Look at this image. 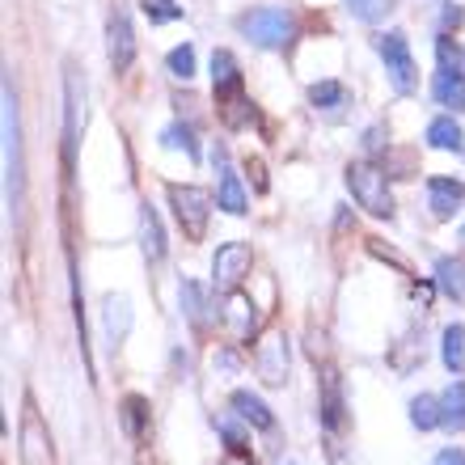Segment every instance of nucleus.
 <instances>
[{
	"label": "nucleus",
	"mask_w": 465,
	"mask_h": 465,
	"mask_svg": "<svg viewBox=\"0 0 465 465\" xmlns=\"http://www.w3.org/2000/svg\"><path fill=\"white\" fill-rule=\"evenodd\" d=\"M0 140H5V203L17 216L25 199V165H22V111H17L13 76L0 81Z\"/></svg>",
	"instance_id": "nucleus-1"
},
{
	"label": "nucleus",
	"mask_w": 465,
	"mask_h": 465,
	"mask_svg": "<svg viewBox=\"0 0 465 465\" xmlns=\"http://www.w3.org/2000/svg\"><path fill=\"white\" fill-rule=\"evenodd\" d=\"M347 186H351L355 203H360L368 216H377V221H390L393 216V195H390V183H385V170H381V165H372V161L347 165Z\"/></svg>",
	"instance_id": "nucleus-2"
},
{
	"label": "nucleus",
	"mask_w": 465,
	"mask_h": 465,
	"mask_svg": "<svg viewBox=\"0 0 465 465\" xmlns=\"http://www.w3.org/2000/svg\"><path fill=\"white\" fill-rule=\"evenodd\" d=\"M237 30L262 51H283L296 38V22L288 9H250L237 17Z\"/></svg>",
	"instance_id": "nucleus-3"
},
{
	"label": "nucleus",
	"mask_w": 465,
	"mask_h": 465,
	"mask_svg": "<svg viewBox=\"0 0 465 465\" xmlns=\"http://www.w3.org/2000/svg\"><path fill=\"white\" fill-rule=\"evenodd\" d=\"M212 89H216V102H224V119L242 127L250 102L242 94V68L232 60V51H212Z\"/></svg>",
	"instance_id": "nucleus-4"
},
{
	"label": "nucleus",
	"mask_w": 465,
	"mask_h": 465,
	"mask_svg": "<svg viewBox=\"0 0 465 465\" xmlns=\"http://www.w3.org/2000/svg\"><path fill=\"white\" fill-rule=\"evenodd\" d=\"M81 127H85V76L76 64H68L64 68V170H73Z\"/></svg>",
	"instance_id": "nucleus-5"
},
{
	"label": "nucleus",
	"mask_w": 465,
	"mask_h": 465,
	"mask_svg": "<svg viewBox=\"0 0 465 465\" xmlns=\"http://www.w3.org/2000/svg\"><path fill=\"white\" fill-rule=\"evenodd\" d=\"M17 453L22 465H55V444H51V428L38 415L35 398L22 402V428H17Z\"/></svg>",
	"instance_id": "nucleus-6"
},
{
	"label": "nucleus",
	"mask_w": 465,
	"mask_h": 465,
	"mask_svg": "<svg viewBox=\"0 0 465 465\" xmlns=\"http://www.w3.org/2000/svg\"><path fill=\"white\" fill-rule=\"evenodd\" d=\"M165 195H170V208H173V216H178V224H183L186 237H191V242H203L208 216H212V195L208 191H203V186H178L173 183Z\"/></svg>",
	"instance_id": "nucleus-7"
},
{
	"label": "nucleus",
	"mask_w": 465,
	"mask_h": 465,
	"mask_svg": "<svg viewBox=\"0 0 465 465\" xmlns=\"http://www.w3.org/2000/svg\"><path fill=\"white\" fill-rule=\"evenodd\" d=\"M372 47H377V55L385 60V73H390L393 89H398V94H415V60H411V43H406L402 30L377 35Z\"/></svg>",
	"instance_id": "nucleus-8"
},
{
	"label": "nucleus",
	"mask_w": 465,
	"mask_h": 465,
	"mask_svg": "<svg viewBox=\"0 0 465 465\" xmlns=\"http://www.w3.org/2000/svg\"><path fill=\"white\" fill-rule=\"evenodd\" d=\"M250 262H254L250 245L224 242L221 250H216V258H212V280H216V288H221V292H237V283L250 275Z\"/></svg>",
	"instance_id": "nucleus-9"
},
{
	"label": "nucleus",
	"mask_w": 465,
	"mask_h": 465,
	"mask_svg": "<svg viewBox=\"0 0 465 465\" xmlns=\"http://www.w3.org/2000/svg\"><path fill=\"white\" fill-rule=\"evenodd\" d=\"M106 55H111L114 73H127L135 64V30L127 9H111V22H106Z\"/></svg>",
	"instance_id": "nucleus-10"
},
{
	"label": "nucleus",
	"mask_w": 465,
	"mask_h": 465,
	"mask_svg": "<svg viewBox=\"0 0 465 465\" xmlns=\"http://www.w3.org/2000/svg\"><path fill=\"white\" fill-rule=\"evenodd\" d=\"M288 364H292V351H288L283 334H271L254 355V368H258V377H262V385H283L288 381Z\"/></svg>",
	"instance_id": "nucleus-11"
},
{
	"label": "nucleus",
	"mask_w": 465,
	"mask_h": 465,
	"mask_svg": "<svg viewBox=\"0 0 465 465\" xmlns=\"http://www.w3.org/2000/svg\"><path fill=\"white\" fill-rule=\"evenodd\" d=\"M102 331L111 339V347H119L132 334V301L123 292H106L102 296Z\"/></svg>",
	"instance_id": "nucleus-12"
},
{
	"label": "nucleus",
	"mask_w": 465,
	"mask_h": 465,
	"mask_svg": "<svg viewBox=\"0 0 465 465\" xmlns=\"http://www.w3.org/2000/svg\"><path fill=\"white\" fill-rule=\"evenodd\" d=\"M343 385H339V372L334 368H326L322 372V428H326V436H334V431L343 428Z\"/></svg>",
	"instance_id": "nucleus-13"
},
{
	"label": "nucleus",
	"mask_w": 465,
	"mask_h": 465,
	"mask_svg": "<svg viewBox=\"0 0 465 465\" xmlns=\"http://www.w3.org/2000/svg\"><path fill=\"white\" fill-rule=\"evenodd\" d=\"M461 199H465V183H457V178H431L428 183V203L436 221H449L461 208Z\"/></svg>",
	"instance_id": "nucleus-14"
},
{
	"label": "nucleus",
	"mask_w": 465,
	"mask_h": 465,
	"mask_svg": "<svg viewBox=\"0 0 465 465\" xmlns=\"http://www.w3.org/2000/svg\"><path fill=\"white\" fill-rule=\"evenodd\" d=\"M178 305H183V313H186V322L195 326V331H208L212 326V305H208V296H203V288H199L195 280H183L178 283Z\"/></svg>",
	"instance_id": "nucleus-15"
},
{
	"label": "nucleus",
	"mask_w": 465,
	"mask_h": 465,
	"mask_svg": "<svg viewBox=\"0 0 465 465\" xmlns=\"http://www.w3.org/2000/svg\"><path fill=\"white\" fill-rule=\"evenodd\" d=\"M436 288H440L449 301L465 305V258H457V254L436 258Z\"/></svg>",
	"instance_id": "nucleus-16"
},
{
	"label": "nucleus",
	"mask_w": 465,
	"mask_h": 465,
	"mask_svg": "<svg viewBox=\"0 0 465 465\" xmlns=\"http://www.w3.org/2000/svg\"><path fill=\"white\" fill-rule=\"evenodd\" d=\"M229 406L237 411V419H245V423H250V428H258V431H271V428H275V415L267 411V402H262L258 393H250V390H232Z\"/></svg>",
	"instance_id": "nucleus-17"
},
{
	"label": "nucleus",
	"mask_w": 465,
	"mask_h": 465,
	"mask_svg": "<svg viewBox=\"0 0 465 465\" xmlns=\"http://www.w3.org/2000/svg\"><path fill=\"white\" fill-rule=\"evenodd\" d=\"M216 157H221V191H216V208H224L229 216H245L250 199H245V191H242V178L224 165V153H216Z\"/></svg>",
	"instance_id": "nucleus-18"
},
{
	"label": "nucleus",
	"mask_w": 465,
	"mask_h": 465,
	"mask_svg": "<svg viewBox=\"0 0 465 465\" xmlns=\"http://www.w3.org/2000/svg\"><path fill=\"white\" fill-rule=\"evenodd\" d=\"M140 250H144L148 262H161V258H165V232H161V221H157V212H153V203L140 208Z\"/></svg>",
	"instance_id": "nucleus-19"
},
{
	"label": "nucleus",
	"mask_w": 465,
	"mask_h": 465,
	"mask_svg": "<svg viewBox=\"0 0 465 465\" xmlns=\"http://www.w3.org/2000/svg\"><path fill=\"white\" fill-rule=\"evenodd\" d=\"M428 144L440 148V153H465V132L453 123V114H440L428 127Z\"/></svg>",
	"instance_id": "nucleus-20"
},
{
	"label": "nucleus",
	"mask_w": 465,
	"mask_h": 465,
	"mask_svg": "<svg viewBox=\"0 0 465 465\" xmlns=\"http://www.w3.org/2000/svg\"><path fill=\"white\" fill-rule=\"evenodd\" d=\"M431 94H436V102L440 106H449V111H465V76L461 73H436L431 76Z\"/></svg>",
	"instance_id": "nucleus-21"
},
{
	"label": "nucleus",
	"mask_w": 465,
	"mask_h": 465,
	"mask_svg": "<svg viewBox=\"0 0 465 465\" xmlns=\"http://www.w3.org/2000/svg\"><path fill=\"white\" fill-rule=\"evenodd\" d=\"M440 428L465 431V381H453V385L440 393Z\"/></svg>",
	"instance_id": "nucleus-22"
},
{
	"label": "nucleus",
	"mask_w": 465,
	"mask_h": 465,
	"mask_svg": "<svg viewBox=\"0 0 465 465\" xmlns=\"http://www.w3.org/2000/svg\"><path fill=\"white\" fill-rule=\"evenodd\" d=\"M440 355H444V368H449L453 377H461V372H465V326H461V322L444 326V334H440Z\"/></svg>",
	"instance_id": "nucleus-23"
},
{
	"label": "nucleus",
	"mask_w": 465,
	"mask_h": 465,
	"mask_svg": "<svg viewBox=\"0 0 465 465\" xmlns=\"http://www.w3.org/2000/svg\"><path fill=\"white\" fill-rule=\"evenodd\" d=\"M119 419H123V431H127L132 440H144L148 436V402L140 393H127V398H123Z\"/></svg>",
	"instance_id": "nucleus-24"
},
{
	"label": "nucleus",
	"mask_w": 465,
	"mask_h": 465,
	"mask_svg": "<svg viewBox=\"0 0 465 465\" xmlns=\"http://www.w3.org/2000/svg\"><path fill=\"white\" fill-rule=\"evenodd\" d=\"M224 318L232 322V334H237V339H250V334H254V326H258L254 305H250V301H245L242 292H232V296H229V313H224Z\"/></svg>",
	"instance_id": "nucleus-25"
},
{
	"label": "nucleus",
	"mask_w": 465,
	"mask_h": 465,
	"mask_svg": "<svg viewBox=\"0 0 465 465\" xmlns=\"http://www.w3.org/2000/svg\"><path fill=\"white\" fill-rule=\"evenodd\" d=\"M411 423H415L419 431L440 428V398H431V393H419L415 402H411Z\"/></svg>",
	"instance_id": "nucleus-26"
},
{
	"label": "nucleus",
	"mask_w": 465,
	"mask_h": 465,
	"mask_svg": "<svg viewBox=\"0 0 465 465\" xmlns=\"http://www.w3.org/2000/svg\"><path fill=\"white\" fill-rule=\"evenodd\" d=\"M309 102L318 106V111H339L347 102V89L339 81H318V85L309 89Z\"/></svg>",
	"instance_id": "nucleus-27"
},
{
	"label": "nucleus",
	"mask_w": 465,
	"mask_h": 465,
	"mask_svg": "<svg viewBox=\"0 0 465 465\" xmlns=\"http://www.w3.org/2000/svg\"><path fill=\"white\" fill-rule=\"evenodd\" d=\"M161 144H165V148H183V153H186V157H191V161L199 157L195 132H191L186 123H173V127H165V132H161Z\"/></svg>",
	"instance_id": "nucleus-28"
},
{
	"label": "nucleus",
	"mask_w": 465,
	"mask_h": 465,
	"mask_svg": "<svg viewBox=\"0 0 465 465\" xmlns=\"http://www.w3.org/2000/svg\"><path fill=\"white\" fill-rule=\"evenodd\" d=\"M347 9H351L355 22H364V25H377L385 13L393 9V0H347Z\"/></svg>",
	"instance_id": "nucleus-29"
},
{
	"label": "nucleus",
	"mask_w": 465,
	"mask_h": 465,
	"mask_svg": "<svg viewBox=\"0 0 465 465\" xmlns=\"http://www.w3.org/2000/svg\"><path fill=\"white\" fill-rule=\"evenodd\" d=\"M436 60L444 73H461L465 76V47H457L453 38H436Z\"/></svg>",
	"instance_id": "nucleus-30"
},
{
	"label": "nucleus",
	"mask_w": 465,
	"mask_h": 465,
	"mask_svg": "<svg viewBox=\"0 0 465 465\" xmlns=\"http://www.w3.org/2000/svg\"><path fill=\"white\" fill-rule=\"evenodd\" d=\"M140 9L148 13V22H157V25L183 17V5H178V0H140Z\"/></svg>",
	"instance_id": "nucleus-31"
},
{
	"label": "nucleus",
	"mask_w": 465,
	"mask_h": 465,
	"mask_svg": "<svg viewBox=\"0 0 465 465\" xmlns=\"http://www.w3.org/2000/svg\"><path fill=\"white\" fill-rule=\"evenodd\" d=\"M165 68H170V76H178V81H191V76H195V47H173Z\"/></svg>",
	"instance_id": "nucleus-32"
},
{
	"label": "nucleus",
	"mask_w": 465,
	"mask_h": 465,
	"mask_svg": "<svg viewBox=\"0 0 465 465\" xmlns=\"http://www.w3.org/2000/svg\"><path fill=\"white\" fill-rule=\"evenodd\" d=\"M216 431H221L224 440H229V453H245V431L237 428V423H229V419H216Z\"/></svg>",
	"instance_id": "nucleus-33"
},
{
	"label": "nucleus",
	"mask_w": 465,
	"mask_h": 465,
	"mask_svg": "<svg viewBox=\"0 0 465 465\" xmlns=\"http://www.w3.org/2000/svg\"><path fill=\"white\" fill-rule=\"evenodd\" d=\"M431 465H465V453H461V449H440Z\"/></svg>",
	"instance_id": "nucleus-34"
},
{
	"label": "nucleus",
	"mask_w": 465,
	"mask_h": 465,
	"mask_svg": "<svg viewBox=\"0 0 465 465\" xmlns=\"http://www.w3.org/2000/svg\"><path fill=\"white\" fill-rule=\"evenodd\" d=\"M461 5H449V9H444V25H461Z\"/></svg>",
	"instance_id": "nucleus-35"
},
{
	"label": "nucleus",
	"mask_w": 465,
	"mask_h": 465,
	"mask_svg": "<svg viewBox=\"0 0 465 465\" xmlns=\"http://www.w3.org/2000/svg\"><path fill=\"white\" fill-rule=\"evenodd\" d=\"M224 465H254V457L250 453H229L224 457Z\"/></svg>",
	"instance_id": "nucleus-36"
},
{
	"label": "nucleus",
	"mask_w": 465,
	"mask_h": 465,
	"mask_svg": "<svg viewBox=\"0 0 465 465\" xmlns=\"http://www.w3.org/2000/svg\"><path fill=\"white\" fill-rule=\"evenodd\" d=\"M461 242H465V229H461Z\"/></svg>",
	"instance_id": "nucleus-37"
}]
</instances>
